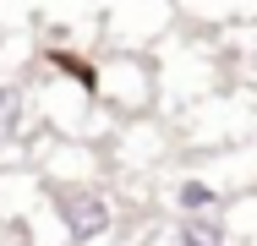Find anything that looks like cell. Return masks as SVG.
<instances>
[{"mask_svg": "<svg viewBox=\"0 0 257 246\" xmlns=\"http://www.w3.org/2000/svg\"><path fill=\"white\" fill-rule=\"evenodd\" d=\"M181 137H186V148H197L203 159L252 143L257 137V88H219V93H208L203 104L186 109Z\"/></svg>", "mask_w": 257, "mask_h": 246, "instance_id": "6da1fadb", "label": "cell"}, {"mask_svg": "<svg viewBox=\"0 0 257 246\" xmlns=\"http://www.w3.org/2000/svg\"><path fill=\"white\" fill-rule=\"evenodd\" d=\"M44 208L60 230V246H104L120 230V208L99 181L93 186H50Z\"/></svg>", "mask_w": 257, "mask_h": 246, "instance_id": "7a4b0ae2", "label": "cell"}, {"mask_svg": "<svg viewBox=\"0 0 257 246\" xmlns=\"http://www.w3.org/2000/svg\"><path fill=\"white\" fill-rule=\"evenodd\" d=\"M159 98V66L143 55V49H120L99 60V104L115 109L120 120H143Z\"/></svg>", "mask_w": 257, "mask_h": 246, "instance_id": "3957f363", "label": "cell"}, {"mask_svg": "<svg viewBox=\"0 0 257 246\" xmlns=\"http://www.w3.org/2000/svg\"><path fill=\"white\" fill-rule=\"evenodd\" d=\"M159 202H164L170 219H213V213H224L235 197L224 192L203 164H192V170H175V175L159 186Z\"/></svg>", "mask_w": 257, "mask_h": 246, "instance_id": "277c9868", "label": "cell"}, {"mask_svg": "<svg viewBox=\"0 0 257 246\" xmlns=\"http://www.w3.org/2000/svg\"><path fill=\"white\" fill-rule=\"evenodd\" d=\"M170 11H175V0H120L109 17V33L120 49H137L170 28Z\"/></svg>", "mask_w": 257, "mask_h": 246, "instance_id": "5b68a950", "label": "cell"}, {"mask_svg": "<svg viewBox=\"0 0 257 246\" xmlns=\"http://www.w3.org/2000/svg\"><path fill=\"white\" fill-rule=\"evenodd\" d=\"M115 164H159L164 159V126H159L154 115H143V120H120V143H115Z\"/></svg>", "mask_w": 257, "mask_h": 246, "instance_id": "8992f818", "label": "cell"}, {"mask_svg": "<svg viewBox=\"0 0 257 246\" xmlns=\"http://www.w3.org/2000/svg\"><path fill=\"white\" fill-rule=\"evenodd\" d=\"M39 197L44 192V175H33V170H0V219H28L33 208H39Z\"/></svg>", "mask_w": 257, "mask_h": 246, "instance_id": "52a82bcc", "label": "cell"}, {"mask_svg": "<svg viewBox=\"0 0 257 246\" xmlns=\"http://www.w3.org/2000/svg\"><path fill=\"white\" fill-rule=\"evenodd\" d=\"M28 137V88L0 77V143H22Z\"/></svg>", "mask_w": 257, "mask_h": 246, "instance_id": "ba28073f", "label": "cell"}, {"mask_svg": "<svg viewBox=\"0 0 257 246\" xmlns=\"http://www.w3.org/2000/svg\"><path fill=\"white\" fill-rule=\"evenodd\" d=\"M175 246H235V241H230L224 213H213V219H175Z\"/></svg>", "mask_w": 257, "mask_h": 246, "instance_id": "9c48e42d", "label": "cell"}, {"mask_svg": "<svg viewBox=\"0 0 257 246\" xmlns=\"http://www.w3.org/2000/svg\"><path fill=\"white\" fill-rule=\"evenodd\" d=\"M224 224H230V241L235 246H257V192L235 197V202L224 208Z\"/></svg>", "mask_w": 257, "mask_h": 246, "instance_id": "30bf717a", "label": "cell"}]
</instances>
